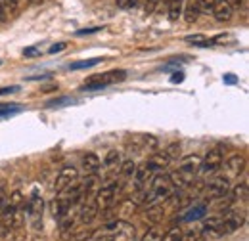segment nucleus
I'll return each instance as SVG.
<instances>
[{
    "instance_id": "f257e3e1",
    "label": "nucleus",
    "mask_w": 249,
    "mask_h": 241,
    "mask_svg": "<svg viewBox=\"0 0 249 241\" xmlns=\"http://www.w3.org/2000/svg\"><path fill=\"white\" fill-rule=\"evenodd\" d=\"M175 188H177V184L171 174H163V172L157 174L152 178L150 189L144 191V205H157V203L169 199L175 193Z\"/></svg>"
},
{
    "instance_id": "f03ea898",
    "label": "nucleus",
    "mask_w": 249,
    "mask_h": 241,
    "mask_svg": "<svg viewBox=\"0 0 249 241\" xmlns=\"http://www.w3.org/2000/svg\"><path fill=\"white\" fill-rule=\"evenodd\" d=\"M119 191H121V184H117V182H111V184H106L104 188H100L94 193V205L98 207V211L111 209L117 203Z\"/></svg>"
},
{
    "instance_id": "7ed1b4c3",
    "label": "nucleus",
    "mask_w": 249,
    "mask_h": 241,
    "mask_svg": "<svg viewBox=\"0 0 249 241\" xmlns=\"http://www.w3.org/2000/svg\"><path fill=\"white\" fill-rule=\"evenodd\" d=\"M126 79V71H107V73H102V75H92L90 79H87V83L83 85V88L87 90H100V88H106L109 85H115V83H121Z\"/></svg>"
},
{
    "instance_id": "20e7f679",
    "label": "nucleus",
    "mask_w": 249,
    "mask_h": 241,
    "mask_svg": "<svg viewBox=\"0 0 249 241\" xmlns=\"http://www.w3.org/2000/svg\"><path fill=\"white\" fill-rule=\"evenodd\" d=\"M222 161H224V153H222L220 146L209 150L205 153V157L201 159V165H199L201 176H209V174H215L217 171H220L222 169Z\"/></svg>"
},
{
    "instance_id": "39448f33",
    "label": "nucleus",
    "mask_w": 249,
    "mask_h": 241,
    "mask_svg": "<svg viewBox=\"0 0 249 241\" xmlns=\"http://www.w3.org/2000/svg\"><path fill=\"white\" fill-rule=\"evenodd\" d=\"M199 165H201V157L199 155H188L180 161L178 165V172L177 178L180 184H190L196 178V174L199 172Z\"/></svg>"
},
{
    "instance_id": "423d86ee",
    "label": "nucleus",
    "mask_w": 249,
    "mask_h": 241,
    "mask_svg": "<svg viewBox=\"0 0 249 241\" xmlns=\"http://www.w3.org/2000/svg\"><path fill=\"white\" fill-rule=\"evenodd\" d=\"M230 180L224 176V174H218L213 180L207 184L205 188V197L207 199H220V197H226L228 191H230Z\"/></svg>"
},
{
    "instance_id": "0eeeda50",
    "label": "nucleus",
    "mask_w": 249,
    "mask_h": 241,
    "mask_svg": "<svg viewBox=\"0 0 249 241\" xmlns=\"http://www.w3.org/2000/svg\"><path fill=\"white\" fill-rule=\"evenodd\" d=\"M244 224V214H240V212L232 211L228 212L224 218H220V222H218V236H226V234H232V232H236V230H240V226Z\"/></svg>"
},
{
    "instance_id": "6e6552de",
    "label": "nucleus",
    "mask_w": 249,
    "mask_h": 241,
    "mask_svg": "<svg viewBox=\"0 0 249 241\" xmlns=\"http://www.w3.org/2000/svg\"><path fill=\"white\" fill-rule=\"evenodd\" d=\"M79 178V171L75 169V167H63L62 171L58 172V176H56V182H54V189L60 193L62 189H65L69 184H73V182H77Z\"/></svg>"
},
{
    "instance_id": "1a4fd4ad",
    "label": "nucleus",
    "mask_w": 249,
    "mask_h": 241,
    "mask_svg": "<svg viewBox=\"0 0 249 241\" xmlns=\"http://www.w3.org/2000/svg\"><path fill=\"white\" fill-rule=\"evenodd\" d=\"M244 167H246V161H244V157H240V155H234L232 159H228L226 161V165H224V176L228 178V180H236L240 174H242V171H244Z\"/></svg>"
},
{
    "instance_id": "9d476101",
    "label": "nucleus",
    "mask_w": 249,
    "mask_h": 241,
    "mask_svg": "<svg viewBox=\"0 0 249 241\" xmlns=\"http://www.w3.org/2000/svg\"><path fill=\"white\" fill-rule=\"evenodd\" d=\"M154 176V171L150 169V165L148 163H142V165H138L136 169H134V174H132V178H134V188L140 191V189H144V186L148 184V180Z\"/></svg>"
},
{
    "instance_id": "9b49d317",
    "label": "nucleus",
    "mask_w": 249,
    "mask_h": 241,
    "mask_svg": "<svg viewBox=\"0 0 249 241\" xmlns=\"http://www.w3.org/2000/svg\"><path fill=\"white\" fill-rule=\"evenodd\" d=\"M211 12H213V16L217 17V21H230V19H232V12H234V8L230 6L228 0H215Z\"/></svg>"
},
{
    "instance_id": "f8f14e48",
    "label": "nucleus",
    "mask_w": 249,
    "mask_h": 241,
    "mask_svg": "<svg viewBox=\"0 0 249 241\" xmlns=\"http://www.w3.org/2000/svg\"><path fill=\"white\" fill-rule=\"evenodd\" d=\"M100 169H102V163H100V157L96 155V153H87L85 157H83V171H85V174L87 176H94V174H98L100 172Z\"/></svg>"
},
{
    "instance_id": "ddd939ff",
    "label": "nucleus",
    "mask_w": 249,
    "mask_h": 241,
    "mask_svg": "<svg viewBox=\"0 0 249 241\" xmlns=\"http://www.w3.org/2000/svg\"><path fill=\"white\" fill-rule=\"evenodd\" d=\"M25 209H27V212H29V216H31V218H38V216L42 214V197H40L38 189H33L31 199L27 201Z\"/></svg>"
},
{
    "instance_id": "4468645a",
    "label": "nucleus",
    "mask_w": 249,
    "mask_h": 241,
    "mask_svg": "<svg viewBox=\"0 0 249 241\" xmlns=\"http://www.w3.org/2000/svg\"><path fill=\"white\" fill-rule=\"evenodd\" d=\"M205 214H207V205H205V203H199V205H196V207H192L190 211L184 212V214L178 218V222L182 224V222H194V220H201Z\"/></svg>"
},
{
    "instance_id": "2eb2a0df",
    "label": "nucleus",
    "mask_w": 249,
    "mask_h": 241,
    "mask_svg": "<svg viewBox=\"0 0 249 241\" xmlns=\"http://www.w3.org/2000/svg\"><path fill=\"white\" fill-rule=\"evenodd\" d=\"M146 163H148V165H150V169L156 172V171H163V169H167V165L171 163V159H169V155H167L165 151H159V153H154Z\"/></svg>"
},
{
    "instance_id": "dca6fc26",
    "label": "nucleus",
    "mask_w": 249,
    "mask_h": 241,
    "mask_svg": "<svg viewBox=\"0 0 249 241\" xmlns=\"http://www.w3.org/2000/svg\"><path fill=\"white\" fill-rule=\"evenodd\" d=\"M96 214H98V207L94 205V201H87L81 207V211H79V220L83 224H90L94 218H96Z\"/></svg>"
},
{
    "instance_id": "f3484780",
    "label": "nucleus",
    "mask_w": 249,
    "mask_h": 241,
    "mask_svg": "<svg viewBox=\"0 0 249 241\" xmlns=\"http://www.w3.org/2000/svg\"><path fill=\"white\" fill-rule=\"evenodd\" d=\"M184 4H186V0H167V6H169V19H171V21H177V19L182 16Z\"/></svg>"
},
{
    "instance_id": "a211bd4d",
    "label": "nucleus",
    "mask_w": 249,
    "mask_h": 241,
    "mask_svg": "<svg viewBox=\"0 0 249 241\" xmlns=\"http://www.w3.org/2000/svg\"><path fill=\"white\" fill-rule=\"evenodd\" d=\"M119 165H121V155H119V151L111 150L107 151V155H106V159H104V169L106 171H119Z\"/></svg>"
},
{
    "instance_id": "6ab92c4d",
    "label": "nucleus",
    "mask_w": 249,
    "mask_h": 241,
    "mask_svg": "<svg viewBox=\"0 0 249 241\" xmlns=\"http://www.w3.org/2000/svg\"><path fill=\"white\" fill-rule=\"evenodd\" d=\"M228 193H230V199L232 201H246L248 199V184L246 182H240L234 188H230Z\"/></svg>"
},
{
    "instance_id": "aec40b11",
    "label": "nucleus",
    "mask_w": 249,
    "mask_h": 241,
    "mask_svg": "<svg viewBox=\"0 0 249 241\" xmlns=\"http://www.w3.org/2000/svg\"><path fill=\"white\" fill-rule=\"evenodd\" d=\"M186 42L194 44V46H201V48H207L213 44V40H209L205 34H190V36H186Z\"/></svg>"
},
{
    "instance_id": "412c9836",
    "label": "nucleus",
    "mask_w": 249,
    "mask_h": 241,
    "mask_svg": "<svg viewBox=\"0 0 249 241\" xmlns=\"http://www.w3.org/2000/svg\"><path fill=\"white\" fill-rule=\"evenodd\" d=\"M134 169H136V163H134L132 159L121 163V165H119V174H121V178H132Z\"/></svg>"
},
{
    "instance_id": "4be33fe9",
    "label": "nucleus",
    "mask_w": 249,
    "mask_h": 241,
    "mask_svg": "<svg viewBox=\"0 0 249 241\" xmlns=\"http://www.w3.org/2000/svg\"><path fill=\"white\" fill-rule=\"evenodd\" d=\"M100 61H104V60H102V58H92V60L77 61V63H69V67H67V69H71V71H79V69H89V67H94V65H98Z\"/></svg>"
},
{
    "instance_id": "5701e85b",
    "label": "nucleus",
    "mask_w": 249,
    "mask_h": 241,
    "mask_svg": "<svg viewBox=\"0 0 249 241\" xmlns=\"http://www.w3.org/2000/svg\"><path fill=\"white\" fill-rule=\"evenodd\" d=\"M94 238V230L90 228H83V230H73V236H71V240L75 241H89Z\"/></svg>"
},
{
    "instance_id": "b1692460",
    "label": "nucleus",
    "mask_w": 249,
    "mask_h": 241,
    "mask_svg": "<svg viewBox=\"0 0 249 241\" xmlns=\"http://www.w3.org/2000/svg\"><path fill=\"white\" fill-rule=\"evenodd\" d=\"M140 241H163V230L157 228V226H152Z\"/></svg>"
},
{
    "instance_id": "393cba45",
    "label": "nucleus",
    "mask_w": 249,
    "mask_h": 241,
    "mask_svg": "<svg viewBox=\"0 0 249 241\" xmlns=\"http://www.w3.org/2000/svg\"><path fill=\"white\" fill-rule=\"evenodd\" d=\"M197 16H199V8H197L196 0H190L186 6V21L188 23H194L197 19Z\"/></svg>"
},
{
    "instance_id": "a878e982",
    "label": "nucleus",
    "mask_w": 249,
    "mask_h": 241,
    "mask_svg": "<svg viewBox=\"0 0 249 241\" xmlns=\"http://www.w3.org/2000/svg\"><path fill=\"white\" fill-rule=\"evenodd\" d=\"M184 240V234H182V230L180 228H171V230H167L165 234H163V241H182Z\"/></svg>"
},
{
    "instance_id": "bb28decb",
    "label": "nucleus",
    "mask_w": 249,
    "mask_h": 241,
    "mask_svg": "<svg viewBox=\"0 0 249 241\" xmlns=\"http://www.w3.org/2000/svg\"><path fill=\"white\" fill-rule=\"evenodd\" d=\"M150 222L157 224L161 218H163V207L161 205H150V211H148V216H146Z\"/></svg>"
},
{
    "instance_id": "cd10ccee",
    "label": "nucleus",
    "mask_w": 249,
    "mask_h": 241,
    "mask_svg": "<svg viewBox=\"0 0 249 241\" xmlns=\"http://www.w3.org/2000/svg\"><path fill=\"white\" fill-rule=\"evenodd\" d=\"M77 100L69 98V96H63V98H54L46 103V107H62V105H69V103H75Z\"/></svg>"
},
{
    "instance_id": "c85d7f7f",
    "label": "nucleus",
    "mask_w": 249,
    "mask_h": 241,
    "mask_svg": "<svg viewBox=\"0 0 249 241\" xmlns=\"http://www.w3.org/2000/svg\"><path fill=\"white\" fill-rule=\"evenodd\" d=\"M0 4H2V8H4L6 12H10V14H16V12H18V0H0Z\"/></svg>"
},
{
    "instance_id": "c756f323",
    "label": "nucleus",
    "mask_w": 249,
    "mask_h": 241,
    "mask_svg": "<svg viewBox=\"0 0 249 241\" xmlns=\"http://www.w3.org/2000/svg\"><path fill=\"white\" fill-rule=\"evenodd\" d=\"M159 2H161V0H144V12H146L148 16H150V14H154Z\"/></svg>"
},
{
    "instance_id": "7c9ffc66",
    "label": "nucleus",
    "mask_w": 249,
    "mask_h": 241,
    "mask_svg": "<svg viewBox=\"0 0 249 241\" xmlns=\"http://www.w3.org/2000/svg\"><path fill=\"white\" fill-rule=\"evenodd\" d=\"M16 111H19V105H0V117L12 115V113H16Z\"/></svg>"
},
{
    "instance_id": "2f4dec72",
    "label": "nucleus",
    "mask_w": 249,
    "mask_h": 241,
    "mask_svg": "<svg viewBox=\"0 0 249 241\" xmlns=\"http://www.w3.org/2000/svg\"><path fill=\"white\" fill-rule=\"evenodd\" d=\"M165 153L169 155V159H177L180 155V146L178 144H173V146H169V150L165 151Z\"/></svg>"
},
{
    "instance_id": "473e14b6",
    "label": "nucleus",
    "mask_w": 249,
    "mask_h": 241,
    "mask_svg": "<svg viewBox=\"0 0 249 241\" xmlns=\"http://www.w3.org/2000/svg\"><path fill=\"white\" fill-rule=\"evenodd\" d=\"M115 4H117V8H121V10H128V8H136L134 0H115Z\"/></svg>"
},
{
    "instance_id": "72a5a7b5",
    "label": "nucleus",
    "mask_w": 249,
    "mask_h": 241,
    "mask_svg": "<svg viewBox=\"0 0 249 241\" xmlns=\"http://www.w3.org/2000/svg\"><path fill=\"white\" fill-rule=\"evenodd\" d=\"M8 203V195H6V189H4V186L0 184V211L4 209V205Z\"/></svg>"
},
{
    "instance_id": "f704fd0d",
    "label": "nucleus",
    "mask_w": 249,
    "mask_h": 241,
    "mask_svg": "<svg viewBox=\"0 0 249 241\" xmlns=\"http://www.w3.org/2000/svg\"><path fill=\"white\" fill-rule=\"evenodd\" d=\"M23 56H27V58H33V56H40V48H27V50H23Z\"/></svg>"
},
{
    "instance_id": "c9c22d12",
    "label": "nucleus",
    "mask_w": 249,
    "mask_h": 241,
    "mask_svg": "<svg viewBox=\"0 0 249 241\" xmlns=\"http://www.w3.org/2000/svg\"><path fill=\"white\" fill-rule=\"evenodd\" d=\"M65 46H67L65 42H58V44H54V46H52V48H50L48 52H50V54H56V52H62V50H65Z\"/></svg>"
},
{
    "instance_id": "e433bc0d",
    "label": "nucleus",
    "mask_w": 249,
    "mask_h": 241,
    "mask_svg": "<svg viewBox=\"0 0 249 241\" xmlns=\"http://www.w3.org/2000/svg\"><path fill=\"white\" fill-rule=\"evenodd\" d=\"M184 81V73H173V77H171V83H182Z\"/></svg>"
},
{
    "instance_id": "4c0bfd02",
    "label": "nucleus",
    "mask_w": 249,
    "mask_h": 241,
    "mask_svg": "<svg viewBox=\"0 0 249 241\" xmlns=\"http://www.w3.org/2000/svg\"><path fill=\"white\" fill-rule=\"evenodd\" d=\"M19 90V86H8V88H0V96H4V94H12V92H18Z\"/></svg>"
},
{
    "instance_id": "58836bf2",
    "label": "nucleus",
    "mask_w": 249,
    "mask_h": 241,
    "mask_svg": "<svg viewBox=\"0 0 249 241\" xmlns=\"http://www.w3.org/2000/svg\"><path fill=\"white\" fill-rule=\"evenodd\" d=\"M224 83L226 85H236V77L232 73H228V75H224Z\"/></svg>"
},
{
    "instance_id": "ea45409f",
    "label": "nucleus",
    "mask_w": 249,
    "mask_h": 241,
    "mask_svg": "<svg viewBox=\"0 0 249 241\" xmlns=\"http://www.w3.org/2000/svg\"><path fill=\"white\" fill-rule=\"evenodd\" d=\"M96 31H102L100 27H94V29H83V31H77V34H92Z\"/></svg>"
},
{
    "instance_id": "a19ab883",
    "label": "nucleus",
    "mask_w": 249,
    "mask_h": 241,
    "mask_svg": "<svg viewBox=\"0 0 249 241\" xmlns=\"http://www.w3.org/2000/svg\"><path fill=\"white\" fill-rule=\"evenodd\" d=\"M232 8H242L244 6V0H228Z\"/></svg>"
},
{
    "instance_id": "79ce46f5",
    "label": "nucleus",
    "mask_w": 249,
    "mask_h": 241,
    "mask_svg": "<svg viewBox=\"0 0 249 241\" xmlns=\"http://www.w3.org/2000/svg\"><path fill=\"white\" fill-rule=\"evenodd\" d=\"M6 21V10L2 8V4H0V23H4Z\"/></svg>"
},
{
    "instance_id": "37998d69",
    "label": "nucleus",
    "mask_w": 249,
    "mask_h": 241,
    "mask_svg": "<svg viewBox=\"0 0 249 241\" xmlns=\"http://www.w3.org/2000/svg\"><path fill=\"white\" fill-rule=\"evenodd\" d=\"M194 241H209L207 238H197V240H194Z\"/></svg>"
},
{
    "instance_id": "c03bdc74",
    "label": "nucleus",
    "mask_w": 249,
    "mask_h": 241,
    "mask_svg": "<svg viewBox=\"0 0 249 241\" xmlns=\"http://www.w3.org/2000/svg\"><path fill=\"white\" fill-rule=\"evenodd\" d=\"M140 2H142V0H134V4H136V6H138V4H140Z\"/></svg>"
},
{
    "instance_id": "a18cd8bd",
    "label": "nucleus",
    "mask_w": 249,
    "mask_h": 241,
    "mask_svg": "<svg viewBox=\"0 0 249 241\" xmlns=\"http://www.w3.org/2000/svg\"><path fill=\"white\" fill-rule=\"evenodd\" d=\"M31 2H33V4H35V2H40V0H31Z\"/></svg>"
}]
</instances>
